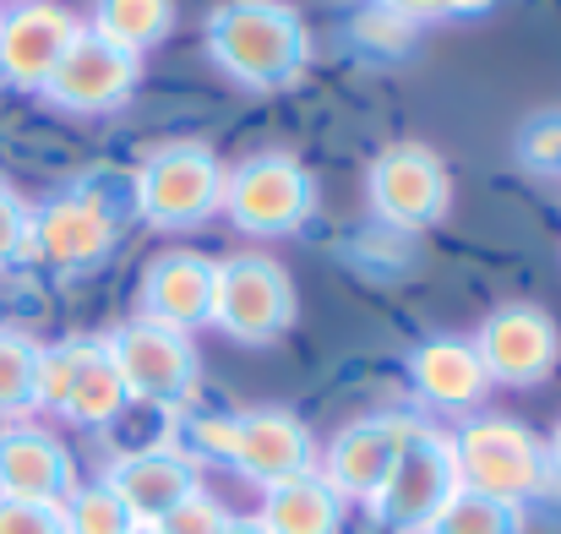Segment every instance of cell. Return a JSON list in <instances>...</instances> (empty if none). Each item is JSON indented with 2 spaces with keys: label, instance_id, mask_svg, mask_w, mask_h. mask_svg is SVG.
I'll list each match as a JSON object with an SVG mask.
<instances>
[{
  "label": "cell",
  "instance_id": "cell-7",
  "mask_svg": "<svg viewBox=\"0 0 561 534\" xmlns=\"http://www.w3.org/2000/svg\"><path fill=\"white\" fill-rule=\"evenodd\" d=\"M110 365L121 371V387L126 398H142V404H181L196 387V355H191V339L164 328V322H126L110 344Z\"/></svg>",
  "mask_w": 561,
  "mask_h": 534
},
{
  "label": "cell",
  "instance_id": "cell-19",
  "mask_svg": "<svg viewBox=\"0 0 561 534\" xmlns=\"http://www.w3.org/2000/svg\"><path fill=\"white\" fill-rule=\"evenodd\" d=\"M262 534H339L344 530V497L322 475H295L267 486V502L256 513Z\"/></svg>",
  "mask_w": 561,
  "mask_h": 534
},
{
  "label": "cell",
  "instance_id": "cell-5",
  "mask_svg": "<svg viewBox=\"0 0 561 534\" xmlns=\"http://www.w3.org/2000/svg\"><path fill=\"white\" fill-rule=\"evenodd\" d=\"M224 196V170L202 143H170L153 148L148 164L137 170V207L159 229H191L207 213H218Z\"/></svg>",
  "mask_w": 561,
  "mask_h": 534
},
{
  "label": "cell",
  "instance_id": "cell-25",
  "mask_svg": "<svg viewBox=\"0 0 561 534\" xmlns=\"http://www.w3.org/2000/svg\"><path fill=\"white\" fill-rule=\"evenodd\" d=\"M518 154H524V164H529V170H540V175H561V115H540V121H529V126H524V137H518Z\"/></svg>",
  "mask_w": 561,
  "mask_h": 534
},
{
  "label": "cell",
  "instance_id": "cell-10",
  "mask_svg": "<svg viewBox=\"0 0 561 534\" xmlns=\"http://www.w3.org/2000/svg\"><path fill=\"white\" fill-rule=\"evenodd\" d=\"M474 355H480L491 382L535 387L540 376H551V365L561 355L557 322L540 306H502V311L485 317V328L474 339Z\"/></svg>",
  "mask_w": 561,
  "mask_h": 534
},
{
  "label": "cell",
  "instance_id": "cell-27",
  "mask_svg": "<svg viewBox=\"0 0 561 534\" xmlns=\"http://www.w3.org/2000/svg\"><path fill=\"white\" fill-rule=\"evenodd\" d=\"M224 519H229V513H224L207 491H196V497H186V502H181L164 524H153V530L159 534H218L224 530Z\"/></svg>",
  "mask_w": 561,
  "mask_h": 534
},
{
  "label": "cell",
  "instance_id": "cell-15",
  "mask_svg": "<svg viewBox=\"0 0 561 534\" xmlns=\"http://www.w3.org/2000/svg\"><path fill=\"white\" fill-rule=\"evenodd\" d=\"M409 420H392V414H376V420H355V425H344L339 436H333V447H328V486L339 491V497H360V502H371L376 491H381V480H387V469H392V458H398V447L409 442Z\"/></svg>",
  "mask_w": 561,
  "mask_h": 534
},
{
  "label": "cell",
  "instance_id": "cell-1",
  "mask_svg": "<svg viewBox=\"0 0 561 534\" xmlns=\"http://www.w3.org/2000/svg\"><path fill=\"white\" fill-rule=\"evenodd\" d=\"M213 60L245 88H289L311 60V33L295 5L284 0H229L207 22Z\"/></svg>",
  "mask_w": 561,
  "mask_h": 534
},
{
  "label": "cell",
  "instance_id": "cell-14",
  "mask_svg": "<svg viewBox=\"0 0 561 534\" xmlns=\"http://www.w3.org/2000/svg\"><path fill=\"white\" fill-rule=\"evenodd\" d=\"M110 491H115V502L131 513V524H164L186 497H196L202 486H196V469H191V458L181 447H142V453H126L115 469H110V480H104Z\"/></svg>",
  "mask_w": 561,
  "mask_h": 534
},
{
  "label": "cell",
  "instance_id": "cell-3",
  "mask_svg": "<svg viewBox=\"0 0 561 534\" xmlns=\"http://www.w3.org/2000/svg\"><path fill=\"white\" fill-rule=\"evenodd\" d=\"M458 491V469H453V436L442 431H409V442L398 447L381 491L371 497V513L392 534H425L431 519L447 508V497Z\"/></svg>",
  "mask_w": 561,
  "mask_h": 534
},
{
  "label": "cell",
  "instance_id": "cell-8",
  "mask_svg": "<svg viewBox=\"0 0 561 534\" xmlns=\"http://www.w3.org/2000/svg\"><path fill=\"white\" fill-rule=\"evenodd\" d=\"M447 196H453L447 164L420 143H398L371 164V207L398 229L436 224L447 213Z\"/></svg>",
  "mask_w": 561,
  "mask_h": 534
},
{
  "label": "cell",
  "instance_id": "cell-33",
  "mask_svg": "<svg viewBox=\"0 0 561 534\" xmlns=\"http://www.w3.org/2000/svg\"><path fill=\"white\" fill-rule=\"evenodd\" d=\"M491 0H447V11H485Z\"/></svg>",
  "mask_w": 561,
  "mask_h": 534
},
{
  "label": "cell",
  "instance_id": "cell-24",
  "mask_svg": "<svg viewBox=\"0 0 561 534\" xmlns=\"http://www.w3.org/2000/svg\"><path fill=\"white\" fill-rule=\"evenodd\" d=\"M60 519H66V534H131V513L115 502L110 486H77L66 502H60Z\"/></svg>",
  "mask_w": 561,
  "mask_h": 534
},
{
  "label": "cell",
  "instance_id": "cell-12",
  "mask_svg": "<svg viewBox=\"0 0 561 534\" xmlns=\"http://www.w3.org/2000/svg\"><path fill=\"white\" fill-rule=\"evenodd\" d=\"M110 240H115V218H110V207H104L99 196H88V191L55 196V202L38 207L33 224H27V251H38L49 268H66V273L93 268V262L110 251Z\"/></svg>",
  "mask_w": 561,
  "mask_h": 534
},
{
  "label": "cell",
  "instance_id": "cell-34",
  "mask_svg": "<svg viewBox=\"0 0 561 534\" xmlns=\"http://www.w3.org/2000/svg\"><path fill=\"white\" fill-rule=\"evenodd\" d=\"M131 534H159V530H148V524H137V530H131Z\"/></svg>",
  "mask_w": 561,
  "mask_h": 534
},
{
  "label": "cell",
  "instance_id": "cell-21",
  "mask_svg": "<svg viewBox=\"0 0 561 534\" xmlns=\"http://www.w3.org/2000/svg\"><path fill=\"white\" fill-rule=\"evenodd\" d=\"M121 409H126L121 371L110 365V350H104V344H88V355H82L71 387H66V398H60V414L77 420V425H110Z\"/></svg>",
  "mask_w": 561,
  "mask_h": 534
},
{
  "label": "cell",
  "instance_id": "cell-31",
  "mask_svg": "<svg viewBox=\"0 0 561 534\" xmlns=\"http://www.w3.org/2000/svg\"><path fill=\"white\" fill-rule=\"evenodd\" d=\"M218 534H262V524H256V519H224Z\"/></svg>",
  "mask_w": 561,
  "mask_h": 534
},
{
  "label": "cell",
  "instance_id": "cell-23",
  "mask_svg": "<svg viewBox=\"0 0 561 534\" xmlns=\"http://www.w3.org/2000/svg\"><path fill=\"white\" fill-rule=\"evenodd\" d=\"M38 404V344L27 333L0 328V414H22Z\"/></svg>",
  "mask_w": 561,
  "mask_h": 534
},
{
  "label": "cell",
  "instance_id": "cell-4",
  "mask_svg": "<svg viewBox=\"0 0 561 534\" xmlns=\"http://www.w3.org/2000/svg\"><path fill=\"white\" fill-rule=\"evenodd\" d=\"M213 322L240 344H273L295 322V284L273 257H229L213 273Z\"/></svg>",
  "mask_w": 561,
  "mask_h": 534
},
{
  "label": "cell",
  "instance_id": "cell-6",
  "mask_svg": "<svg viewBox=\"0 0 561 534\" xmlns=\"http://www.w3.org/2000/svg\"><path fill=\"white\" fill-rule=\"evenodd\" d=\"M311 202L317 185L289 154L245 159L234 175H224V196H218V207H229V218L245 235H289L311 218Z\"/></svg>",
  "mask_w": 561,
  "mask_h": 534
},
{
  "label": "cell",
  "instance_id": "cell-2",
  "mask_svg": "<svg viewBox=\"0 0 561 534\" xmlns=\"http://www.w3.org/2000/svg\"><path fill=\"white\" fill-rule=\"evenodd\" d=\"M453 469L463 491L496 497V502H529L551 486V458L535 431L518 420H469L453 436Z\"/></svg>",
  "mask_w": 561,
  "mask_h": 534
},
{
  "label": "cell",
  "instance_id": "cell-11",
  "mask_svg": "<svg viewBox=\"0 0 561 534\" xmlns=\"http://www.w3.org/2000/svg\"><path fill=\"white\" fill-rule=\"evenodd\" d=\"M77 33H82V22L49 0H27V5L5 11L0 16V82L44 93L49 71L60 66V55L71 49Z\"/></svg>",
  "mask_w": 561,
  "mask_h": 534
},
{
  "label": "cell",
  "instance_id": "cell-13",
  "mask_svg": "<svg viewBox=\"0 0 561 534\" xmlns=\"http://www.w3.org/2000/svg\"><path fill=\"white\" fill-rule=\"evenodd\" d=\"M229 464L256 480L262 491L278 486V480H295L311 469V431L289 414V409H251V414H234V431H229Z\"/></svg>",
  "mask_w": 561,
  "mask_h": 534
},
{
  "label": "cell",
  "instance_id": "cell-18",
  "mask_svg": "<svg viewBox=\"0 0 561 534\" xmlns=\"http://www.w3.org/2000/svg\"><path fill=\"white\" fill-rule=\"evenodd\" d=\"M409 382H414V393H420L425 404H436V409H469V404H480V393L491 387V376H485V365L474 355V344H463V339H431V344H420V350L409 355Z\"/></svg>",
  "mask_w": 561,
  "mask_h": 534
},
{
  "label": "cell",
  "instance_id": "cell-16",
  "mask_svg": "<svg viewBox=\"0 0 561 534\" xmlns=\"http://www.w3.org/2000/svg\"><path fill=\"white\" fill-rule=\"evenodd\" d=\"M77 491L71 458L49 431L33 425H5L0 431V497L11 502H66Z\"/></svg>",
  "mask_w": 561,
  "mask_h": 534
},
{
  "label": "cell",
  "instance_id": "cell-30",
  "mask_svg": "<svg viewBox=\"0 0 561 534\" xmlns=\"http://www.w3.org/2000/svg\"><path fill=\"white\" fill-rule=\"evenodd\" d=\"M381 11L403 16V22H431V16H447V0H376Z\"/></svg>",
  "mask_w": 561,
  "mask_h": 534
},
{
  "label": "cell",
  "instance_id": "cell-26",
  "mask_svg": "<svg viewBox=\"0 0 561 534\" xmlns=\"http://www.w3.org/2000/svg\"><path fill=\"white\" fill-rule=\"evenodd\" d=\"M0 534H66L55 502H11L0 497Z\"/></svg>",
  "mask_w": 561,
  "mask_h": 534
},
{
  "label": "cell",
  "instance_id": "cell-17",
  "mask_svg": "<svg viewBox=\"0 0 561 534\" xmlns=\"http://www.w3.org/2000/svg\"><path fill=\"white\" fill-rule=\"evenodd\" d=\"M213 273L218 262L196 257V251H170L142 273V317L164 322L175 333L213 322Z\"/></svg>",
  "mask_w": 561,
  "mask_h": 534
},
{
  "label": "cell",
  "instance_id": "cell-22",
  "mask_svg": "<svg viewBox=\"0 0 561 534\" xmlns=\"http://www.w3.org/2000/svg\"><path fill=\"white\" fill-rule=\"evenodd\" d=\"M425 534H524V508L458 486V491L447 497V508L431 519Z\"/></svg>",
  "mask_w": 561,
  "mask_h": 534
},
{
  "label": "cell",
  "instance_id": "cell-29",
  "mask_svg": "<svg viewBox=\"0 0 561 534\" xmlns=\"http://www.w3.org/2000/svg\"><path fill=\"white\" fill-rule=\"evenodd\" d=\"M409 33H414V22H403V16H392V11H381V5L360 16V38L376 44V49H403Z\"/></svg>",
  "mask_w": 561,
  "mask_h": 534
},
{
  "label": "cell",
  "instance_id": "cell-28",
  "mask_svg": "<svg viewBox=\"0 0 561 534\" xmlns=\"http://www.w3.org/2000/svg\"><path fill=\"white\" fill-rule=\"evenodd\" d=\"M27 224H33V213L11 191H0V268H11L16 257H27Z\"/></svg>",
  "mask_w": 561,
  "mask_h": 534
},
{
  "label": "cell",
  "instance_id": "cell-20",
  "mask_svg": "<svg viewBox=\"0 0 561 534\" xmlns=\"http://www.w3.org/2000/svg\"><path fill=\"white\" fill-rule=\"evenodd\" d=\"M170 22H175V0H93L88 33H99L104 44L126 55H142L170 38Z\"/></svg>",
  "mask_w": 561,
  "mask_h": 534
},
{
  "label": "cell",
  "instance_id": "cell-32",
  "mask_svg": "<svg viewBox=\"0 0 561 534\" xmlns=\"http://www.w3.org/2000/svg\"><path fill=\"white\" fill-rule=\"evenodd\" d=\"M546 458H551V469L561 475V425H557V436H551V447H546Z\"/></svg>",
  "mask_w": 561,
  "mask_h": 534
},
{
  "label": "cell",
  "instance_id": "cell-9",
  "mask_svg": "<svg viewBox=\"0 0 561 534\" xmlns=\"http://www.w3.org/2000/svg\"><path fill=\"white\" fill-rule=\"evenodd\" d=\"M131 88H137V55H126L82 27L71 38V49L60 55V66L49 71L44 99L71 115H99V110H115Z\"/></svg>",
  "mask_w": 561,
  "mask_h": 534
}]
</instances>
